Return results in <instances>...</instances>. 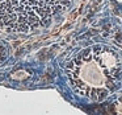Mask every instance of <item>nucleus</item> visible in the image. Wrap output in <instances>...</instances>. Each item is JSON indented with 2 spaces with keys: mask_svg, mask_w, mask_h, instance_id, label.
<instances>
[{
  "mask_svg": "<svg viewBox=\"0 0 122 115\" xmlns=\"http://www.w3.org/2000/svg\"><path fill=\"white\" fill-rule=\"evenodd\" d=\"M67 74L77 94L92 101H102L119 85L122 57L108 45L88 46L70 62Z\"/></svg>",
  "mask_w": 122,
  "mask_h": 115,
  "instance_id": "1",
  "label": "nucleus"
},
{
  "mask_svg": "<svg viewBox=\"0 0 122 115\" xmlns=\"http://www.w3.org/2000/svg\"><path fill=\"white\" fill-rule=\"evenodd\" d=\"M72 0H0V28L30 32L46 27Z\"/></svg>",
  "mask_w": 122,
  "mask_h": 115,
  "instance_id": "2",
  "label": "nucleus"
}]
</instances>
